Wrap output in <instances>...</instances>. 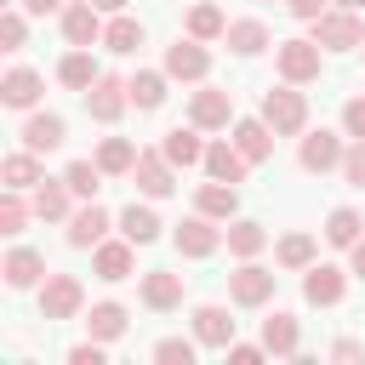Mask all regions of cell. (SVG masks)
I'll use <instances>...</instances> for the list:
<instances>
[{
  "mask_svg": "<svg viewBox=\"0 0 365 365\" xmlns=\"http://www.w3.org/2000/svg\"><path fill=\"white\" fill-rule=\"evenodd\" d=\"M228 51H240V57H257L262 46H268V29L257 23V17H240V23H228Z\"/></svg>",
  "mask_w": 365,
  "mask_h": 365,
  "instance_id": "e575fe53",
  "label": "cell"
},
{
  "mask_svg": "<svg viewBox=\"0 0 365 365\" xmlns=\"http://www.w3.org/2000/svg\"><path fill=\"white\" fill-rule=\"evenodd\" d=\"M17 137H23V148H34V154H51V148H63L68 125H63V114H29Z\"/></svg>",
  "mask_w": 365,
  "mask_h": 365,
  "instance_id": "d6986e66",
  "label": "cell"
},
{
  "mask_svg": "<svg viewBox=\"0 0 365 365\" xmlns=\"http://www.w3.org/2000/svg\"><path fill=\"white\" fill-rule=\"evenodd\" d=\"M68 365H103V342L91 336V342H74L68 348Z\"/></svg>",
  "mask_w": 365,
  "mask_h": 365,
  "instance_id": "bcb514c9",
  "label": "cell"
},
{
  "mask_svg": "<svg viewBox=\"0 0 365 365\" xmlns=\"http://www.w3.org/2000/svg\"><path fill=\"white\" fill-rule=\"evenodd\" d=\"M336 6H354V11H359V6H365V0H336Z\"/></svg>",
  "mask_w": 365,
  "mask_h": 365,
  "instance_id": "f5cc1de1",
  "label": "cell"
},
{
  "mask_svg": "<svg viewBox=\"0 0 365 365\" xmlns=\"http://www.w3.org/2000/svg\"><path fill=\"white\" fill-rule=\"evenodd\" d=\"M91 6H97V11H108V17H114V11H125V0H91Z\"/></svg>",
  "mask_w": 365,
  "mask_h": 365,
  "instance_id": "816d5d0a",
  "label": "cell"
},
{
  "mask_svg": "<svg viewBox=\"0 0 365 365\" xmlns=\"http://www.w3.org/2000/svg\"><path fill=\"white\" fill-rule=\"evenodd\" d=\"M97 74H103V68L91 63V51H86V46H74V51L57 63V80H63L68 91H91V80H97Z\"/></svg>",
  "mask_w": 365,
  "mask_h": 365,
  "instance_id": "d6a6232c",
  "label": "cell"
},
{
  "mask_svg": "<svg viewBox=\"0 0 365 365\" xmlns=\"http://www.w3.org/2000/svg\"><path fill=\"white\" fill-rule=\"evenodd\" d=\"M194 211H205V217H217V222H234V211H240V188L211 177V182L194 194Z\"/></svg>",
  "mask_w": 365,
  "mask_h": 365,
  "instance_id": "d4e9b609",
  "label": "cell"
},
{
  "mask_svg": "<svg viewBox=\"0 0 365 365\" xmlns=\"http://www.w3.org/2000/svg\"><path fill=\"white\" fill-rule=\"evenodd\" d=\"M274 262L291 268V274H302V268L314 262V234H285V240L274 245Z\"/></svg>",
  "mask_w": 365,
  "mask_h": 365,
  "instance_id": "74e56055",
  "label": "cell"
},
{
  "mask_svg": "<svg viewBox=\"0 0 365 365\" xmlns=\"http://www.w3.org/2000/svg\"><path fill=\"white\" fill-rule=\"evenodd\" d=\"M245 154L234 148V137H222V143H205V177H217V182H245Z\"/></svg>",
  "mask_w": 365,
  "mask_h": 365,
  "instance_id": "44dd1931",
  "label": "cell"
},
{
  "mask_svg": "<svg viewBox=\"0 0 365 365\" xmlns=\"http://www.w3.org/2000/svg\"><path fill=\"white\" fill-rule=\"evenodd\" d=\"M274 279H279L274 268H262V262H251V257H245V262L228 274V297H234L240 308H262V302L274 297Z\"/></svg>",
  "mask_w": 365,
  "mask_h": 365,
  "instance_id": "277c9868",
  "label": "cell"
},
{
  "mask_svg": "<svg viewBox=\"0 0 365 365\" xmlns=\"http://www.w3.org/2000/svg\"><path fill=\"white\" fill-rule=\"evenodd\" d=\"M194 348H200V336L188 342V336H165V342H154V359L160 365H194Z\"/></svg>",
  "mask_w": 365,
  "mask_h": 365,
  "instance_id": "60d3db41",
  "label": "cell"
},
{
  "mask_svg": "<svg viewBox=\"0 0 365 365\" xmlns=\"http://www.w3.org/2000/svg\"><path fill=\"white\" fill-rule=\"evenodd\" d=\"M222 354H228V359H234V365H257V359H262V354H268V348H262V342H228V348H222Z\"/></svg>",
  "mask_w": 365,
  "mask_h": 365,
  "instance_id": "f6af8a7d",
  "label": "cell"
},
{
  "mask_svg": "<svg viewBox=\"0 0 365 365\" xmlns=\"http://www.w3.org/2000/svg\"><path fill=\"white\" fill-rule=\"evenodd\" d=\"M342 291H348V274H342L336 262H308V268H302V297H308L314 308H336Z\"/></svg>",
  "mask_w": 365,
  "mask_h": 365,
  "instance_id": "9c48e42d",
  "label": "cell"
},
{
  "mask_svg": "<svg viewBox=\"0 0 365 365\" xmlns=\"http://www.w3.org/2000/svg\"><path fill=\"white\" fill-rule=\"evenodd\" d=\"M342 131L348 137H365V97H348L342 103Z\"/></svg>",
  "mask_w": 365,
  "mask_h": 365,
  "instance_id": "ee69618b",
  "label": "cell"
},
{
  "mask_svg": "<svg viewBox=\"0 0 365 365\" xmlns=\"http://www.w3.org/2000/svg\"><path fill=\"white\" fill-rule=\"evenodd\" d=\"M359 228H365V217H359L354 205H336V211L325 217V240H331L336 251H348V245L359 240Z\"/></svg>",
  "mask_w": 365,
  "mask_h": 365,
  "instance_id": "d590c367",
  "label": "cell"
},
{
  "mask_svg": "<svg viewBox=\"0 0 365 365\" xmlns=\"http://www.w3.org/2000/svg\"><path fill=\"white\" fill-rule=\"evenodd\" d=\"M348 274H354V279H365V234L348 245Z\"/></svg>",
  "mask_w": 365,
  "mask_h": 365,
  "instance_id": "7dc6e473",
  "label": "cell"
},
{
  "mask_svg": "<svg viewBox=\"0 0 365 365\" xmlns=\"http://www.w3.org/2000/svg\"><path fill=\"white\" fill-rule=\"evenodd\" d=\"M222 240H228V251L245 262V257H257V251L268 245V228H262V222H251V217H234V222L222 228Z\"/></svg>",
  "mask_w": 365,
  "mask_h": 365,
  "instance_id": "f546056e",
  "label": "cell"
},
{
  "mask_svg": "<svg viewBox=\"0 0 365 365\" xmlns=\"http://www.w3.org/2000/svg\"><path fill=\"white\" fill-rule=\"evenodd\" d=\"M103 46H108L114 57H131V51L143 46V23H137V17H125V11H114V17H108V29H103Z\"/></svg>",
  "mask_w": 365,
  "mask_h": 365,
  "instance_id": "1f68e13d",
  "label": "cell"
},
{
  "mask_svg": "<svg viewBox=\"0 0 365 365\" xmlns=\"http://www.w3.org/2000/svg\"><path fill=\"white\" fill-rule=\"evenodd\" d=\"M0 103H6V108H34V103H40V74H34V68H11V74L0 80Z\"/></svg>",
  "mask_w": 365,
  "mask_h": 365,
  "instance_id": "484cf974",
  "label": "cell"
},
{
  "mask_svg": "<svg viewBox=\"0 0 365 365\" xmlns=\"http://www.w3.org/2000/svg\"><path fill=\"white\" fill-rule=\"evenodd\" d=\"M34 217H46V222H68L74 217V188L57 177V182H40L34 188Z\"/></svg>",
  "mask_w": 365,
  "mask_h": 365,
  "instance_id": "cb8c5ba5",
  "label": "cell"
},
{
  "mask_svg": "<svg viewBox=\"0 0 365 365\" xmlns=\"http://www.w3.org/2000/svg\"><path fill=\"white\" fill-rule=\"evenodd\" d=\"M23 11H34V17H46V11H63V0H23Z\"/></svg>",
  "mask_w": 365,
  "mask_h": 365,
  "instance_id": "f907efd6",
  "label": "cell"
},
{
  "mask_svg": "<svg viewBox=\"0 0 365 365\" xmlns=\"http://www.w3.org/2000/svg\"><path fill=\"white\" fill-rule=\"evenodd\" d=\"M188 34H194V40H222L228 23H222V11H217L211 0H200V6L188 11Z\"/></svg>",
  "mask_w": 365,
  "mask_h": 365,
  "instance_id": "f35d334b",
  "label": "cell"
},
{
  "mask_svg": "<svg viewBox=\"0 0 365 365\" xmlns=\"http://www.w3.org/2000/svg\"><path fill=\"white\" fill-rule=\"evenodd\" d=\"M6 6H11V0H6Z\"/></svg>",
  "mask_w": 365,
  "mask_h": 365,
  "instance_id": "db71d44e",
  "label": "cell"
},
{
  "mask_svg": "<svg viewBox=\"0 0 365 365\" xmlns=\"http://www.w3.org/2000/svg\"><path fill=\"white\" fill-rule=\"evenodd\" d=\"M91 268H97V279H108V285H120V279H131V268H137V245L120 234V240H97L91 245Z\"/></svg>",
  "mask_w": 365,
  "mask_h": 365,
  "instance_id": "ba28073f",
  "label": "cell"
},
{
  "mask_svg": "<svg viewBox=\"0 0 365 365\" xmlns=\"http://www.w3.org/2000/svg\"><path fill=\"white\" fill-rule=\"evenodd\" d=\"M131 177H137V188H143L148 200H165V194L177 188V165L165 160V148H143L137 165H131Z\"/></svg>",
  "mask_w": 365,
  "mask_h": 365,
  "instance_id": "52a82bcc",
  "label": "cell"
},
{
  "mask_svg": "<svg viewBox=\"0 0 365 365\" xmlns=\"http://www.w3.org/2000/svg\"><path fill=\"white\" fill-rule=\"evenodd\" d=\"M125 319H131V314H125L120 302H91V314H86V331H91L97 342H120V336H125Z\"/></svg>",
  "mask_w": 365,
  "mask_h": 365,
  "instance_id": "4dcf8cb0",
  "label": "cell"
},
{
  "mask_svg": "<svg viewBox=\"0 0 365 365\" xmlns=\"http://www.w3.org/2000/svg\"><path fill=\"white\" fill-rule=\"evenodd\" d=\"M177 251L182 257H211L217 245H222V228H217V217H205V211H194V217H182L177 222Z\"/></svg>",
  "mask_w": 365,
  "mask_h": 365,
  "instance_id": "7c38bea8",
  "label": "cell"
},
{
  "mask_svg": "<svg viewBox=\"0 0 365 365\" xmlns=\"http://www.w3.org/2000/svg\"><path fill=\"white\" fill-rule=\"evenodd\" d=\"M188 120H194L200 131H222V125H234V97L217 91V86H200V91L188 97Z\"/></svg>",
  "mask_w": 365,
  "mask_h": 365,
  "instance_id": "8fae6325",
  "label": "cell"
},
{
  "mask_svg": "<svg viewBox=\"0 0 365 365\" xmlns=\"http://www.w3.org/2000/svg\"><path fill=\"white\" fill-rule=\"evenodd\" d=\"M262 120L274 125V137H297L308 125V97L291 91V80H285L279 91H262Z\"/></svg>",
  "mask_w": 365,
  "mask_h": 365,
  "instance_id": "7a4b0ae2",
  "label": "cell"
},
{
  "mask_svg": "<svg viewBox=\"0 0 365 365\" xmlns=\"http://www.w3.org/2000/svg\"><path fill=\"white\" fill-rule=\"evenodd\" d=\"M120 234H125L131 245H154V240H160V217H154V205H137V200H131V205L120 211Z\"/></svg>",
  "mask_w": 365,
  "mask_h": 365,
  "instance_id": "f1b7e54d",
  "label": "cell"
},
{
  "mask_svg": "<svg viewBox=\"0 0 365 365\" xmlns=\"http://www.w3.org/2000/svg\"><path fill=\"white\" fill-rule=\"evenodd\" d=\"M23 222H29L23 188H6V194H0V234H23Z\"/></svg>",
  "mask_w": 365,
  "mask_h": 365,
  "instance_id": "ab89813d",
  "label": "cell"
},
{
  "mask_svg": "<svg viewBox=\"0 0 365 365\" xmlns=\"http://www.w3.org/2000/svg\"><path fill=\"white\" fill-rule=\"evenodd\" d=\"M359 354H365V348H359V342H354V336H342V342H336V348H331V359H359Z\"/></svg>",
  "mask_w": 365,
  "mask_h": 365,
  "instance_id": "681fc988",
  "label": "cell"
},
{
  "mask_svg": "<svg viewBox=\"0 0 365 365\" xmlns=\"http://www.w3.org/2000/svg\"><path fill=\"white\" fill-rule=\"evenodd\" d=\"M80 308H86V291H80L74 274H46L40 279V314L46 319H74Z\"/></svg>",
  "mask_w": 365,
  "mask_h": 365,
  "instance_id": "5b68a950",
  "label": "cell"
},
{
  "mask_svg": "<svg viewBox=\"0 0 365 365\" xmlns=\"http://www.w3.org/2000/svg\"><path fill=\"white\" fill-rule=\"evenodd\" d=\"M234 148L251 160V165H262L268 154H274V125L257 114V120H234Z\"/></svg>",
  "mask_w": 365,
  "mask_h": 365,
  "instance_id": "ffe728a7",
  "label": "cell"
},
{
  "mask_svg": "<svg viewBox=\"0 0 365 365\" xmlns=\"http://www.w3.org/2000/svg\"><path fill=\"white\" fill-rule=\"evenodd\" d=\"M165 80H171L165 68H137V74L125 80V91H131V103L148 114V108H160V103H165Z\"/></svg>",
  "mask_w": 365,
  "mask_h": 365,
  "instance_id": "4316f807",
  "label": "cell"
},
{
  "mask_svg": "<svg viewBox=\"0 0 365 365\" xmlns=\"http://www.w3.org/2000/svg\"><path fill=\"white\" fill-rule=\"evenodd\" d=\"M137 297H143V308H154V314H171V308H182V274H171V268H154V274H143Z\"/></svg>",
  "mask_w": 365,
  "mask_h": 365,
  "instance_id": "2e32d148",
  "label": "cell"
},
{
  "mask_svg": "<svg viewBox=\"0 0 365 365\" xmlns=\"http://www.w3.org/2000/svg\"><path fill=\"white\" fill-rule=\"evenodd\" d=\"M342 182H348V188H365V137L348 143V154H342Z\"/></svg>",
  "mask_w": 365,
  "mask_h": 365,
  "instance_id": "b9f144b4",
  "label": "cell"
},
{
  "mask_svg": "<svg viewBox=\"0 0 365 365\" xmlns=\"http://www.w3.org/2000/svg\"><path fill=\"white\" fill-rule=\"evenodd\" d=\"M125 103H131V91H125V80H114V74H97L91 91H86V114L103 120V125H114V120L125 114Z\"/></svg>",
  "mask_w": 365,
  "mask_h": 365,
  "instance_id": "30bf717a",
  "label": "cell"
},
{
  "mask_svg": "<svg viewBox=\"0 0 365 365\" xmlns=\"http://www.w3.org/2000/svg\"><path fill=\"white\" fill-rule=\"evenodd\" d=\"M0 177H6V188H40V182H46V177H40V154H34V148H17V154H6Z\"/></svg>",
  "mask_w": 365,
  "mask_h": 365,
  "instance_id": "836d02e7",
  "label": "cell"
},
{
  "mask_svg": "<svg viewBox=\"0 0 365 365\" xmlns=\"http://www.w3.org/2000/svg\"><path fill=\"white\" fill-rule=\"evenodd\" d=\"M194 336H200V348H228V342H234L228 308H222V302H200V308H194Z\"/></svg>",
  "mask_w": 365,
  "mask_h": 365,
  "instance_id": "ac0fdd59",
  "label": "cell"
},
{
  "mask_svg": "<svg viewBox=\"0 0 365 365\" xmlns=\"http://www.w3.org/2000/svg\"><path fill=\"white\" fill-rule=\"evenodd\" d=\"M63 182L74 188V200H97V188H103V165H97V160H68Z\"/></svg>",
  "mask_w": 365,
  "mask_h": 365,
  "instance_id": "8d00e7d4",
  "label": "cell"
},
{
  "mask_svg": "<svg viewBox=\"0 0 365 365\" xmlns=\"http://www.w3.org/2000/svg\"><path fill=\"white\" fill-rule=\"evenodd\" d=\"M314 40H319L325 51H354V46H365V17H359L354 6L319 11V17H314Z\"/></svg>",
  "mask_w": 365,
  "mask_h": 365,
  "instance_id": "6da1fadb",
  "label": "cell"
},
{
  "mask_svg": "<svg viewBox=\"0 0 365 365\" xmlns=\"http://www.w3.org/2000/svg\"><path fill=\"white\" fill-rule=\"evenodd\" d=\"M0 274H6V285H11V291H29V285H40V279H46V257H40V251H29V245H17V251L0 262Z\"/></svg>",
  "mask_w": 365,
  "mask_h": 365,
  "instance_id": "7402d4cb",
  "label": "cell"
},
{
  "mask_svg": "<svg viewBox=\"0 0 365 365\" xmlns=\"http://www.w3.org/2000/svg\"><path fill=\"white\" fill-rule=\"evenodd\" d=\"M137 143H125V137H103L97 143V165H103V177H131V165H137Z\"/></svg>",
  "mask_w": 365,
  "mask_h": 365,
  "instance_id": "83f0119b",
  "label": "cell"
},
{
  "mask_svg": "<svg viewBox=\"0 0 365 365\" xmlns=\"http://www.w3.org/2000/svg\"><path fill=\"white\" fill-rule=\"evenodd\" d=\"M0 51H23V11L17 6L0 11Z\"/></svg>",
  "mask_w": 365,
  "mask_h": 365,
  "instance_id": "7bdbcfd3",
  "label": "cell"
},
{
  "mask_svg": "<svg viewBox=\"0 0 365 365\" xmlns=\"http://www.w3.org/2000/svg\"><path fill=\"white\" fill-rule=\"evenodd\" d=\"M319 40H279L274 46V63H279V74L291 80V86H308V80H319Z\"/></svg>",
  "mask_w": 365,
  "mask_h": 365,
  "instance_id": "3957f363",
  "label": "cell"
},
{
  "mask_svg": "<svg viewBox=\"0 0 365 365\" xmlns=\"http://www.w3.org/2000/svg\"><path fill=\"white\" fill-rule=\"evenodd\" d=\"M165 74L171 80H205L211 74V51H205V40H177V46H165Z\"/></svg>",
  "mask_w": 365,
  "mask_h": 365,
  "instance_id": "4fadbf2b",
  "label": "cell"
},
{
  "mask_svg": "<svg viewBox=\"0 0 365 365\" xmlns=\"http://www.w3.org/2000/svg\"><path fill=\"white\" fill-rule=\"evenodd\" d=\"M108 222H114V217H108L97 200H80L74 217H68V245H74V251H91L97 240H108Z\"/></svg>",
  "mask_w": 365,
  "mask_h": 365,
  "instance_id": "5bb4252c",
  "label": "cell"
},
{
  "mask_svg": "<svg viewBox=\"0 0 365 365\" xmlns=\"http://www.w3.org/2000/svg\"><path fill=\"white\" fill-rule=\"evenodd\" d=\"M103 11L91 6V0H74V6H63V40L68 46H97L103 40Z\"/></svg>",
  "mask_w": 365,
  "mask_h": 365,
  "instance_id": "9a60e30c",
  "label": "cell"
},
{
  "mask_svg": "<svg viewBox=\"0 0 365 365\" xmlns=\"http://www.w3.org/2000/svg\"><path fill=\"white\" fill-rule=\"evenodd\" d=\"M342 137H348V131H342ZM342 137H336V131H325V125H319V131H308V137H302V148H297L302 171H314V177L342 171V154H348V148H342Z\"/></svg>",
  "mask_w": 365,
  "mask_h": 365,
  "instance_id": "8992f818",
  "label": "cell"
},
{
  "mask_svg": "<svg viewBox=\"0 0 365 365\" xmlns=\"http://www.w3.org/2000/svg\"><path fill=\"white\" fill-rule=\"evenodd\" d=\"M160 148H165V160H171L177 171L205 165V143H200V125H194V120H188V125H171V131L160 137Z\"/></svg>",
  "mask_w": 365,
  "mask_h": 365,
  "instance_id": "e0dca14e",
  "label": "cell"
},
{
  "mask_svg": "<svg viewBox=\"0 0 365 365\" xmlns=\"http://www.w3.org/2000/svg\"><path fill=\"white\" fill-rule=\"evenodd\" d=\"M297 342H302V325L297 314H268L262 319V348L279 354V359H297Z\"/></svg>",
  "mask_w": 365,
  "mask_h": 365,
  "instance_id": "603a6c76",
  "label": "cell"
},
{
  "mask_svg": "<svg viewBox=\"0 0 365 365\" xmlns=\"http://www.w3.org/2000/svg\"><path fill=\"white\" fill-rule=\"evenodd\" d=\"M291 6V17H302V23H314L319 11H325V0H285Z\"/></svg>",
  "mask_w": 365,
  "mask_h": 365,
  "instance_id": "c3c4849f",
  "label": "cell"
}]
</instances>
